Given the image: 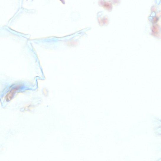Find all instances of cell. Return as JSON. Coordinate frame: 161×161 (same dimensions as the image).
Returning <instances> with one entry per match:
<instances>
[{"label": "cell", "instance_id": "obj_1", "mask_svg": "<svg viewBox=\"0 0 161 161\" xmlns=\"http://www.w3.org/2000/svg\"><path fill=\"white\" fill-rule=\"evenodd\" d=\"M21 86H17L13 88L6 94L5 98L6 101H9L12 99L16 92L20 89Z\"/></svg>", "mask_w": 161, "mask_h": 161}]
</instances>
